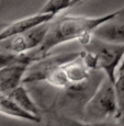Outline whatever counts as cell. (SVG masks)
Segmentation results:
<instances>
[{
	"mask_svg": "<svg viewBox=\"0 0 124 126\" xmlns=\"http://www.w3.org/2000/svg\"><path fill=\"white\" fill-rule=\"evenodd\" d=\"M53 121H54V124L56 126H119L116 121L108 123H99V124H90V123L82 122V121L74 117L56 114L55 112L53 115Z\"/></svg>",
	"mask_w": 124,
	"mask_h": 126,
	"instance_id": "30bf717a",
	"label": "cell"
},
{
	"mask_svg": "<svg viewBox=\"0 0 124 126\" xmlns=\"http://www.w3.org/2000/svg\"><path fill=\"white\" fill-rule=\"evenodd\" d=\"M8 96L25 113L32 115L36 118L42 120L40 108L37 106L35 101H34L32 99V96L30 95L28 89H25V87H24L23 84L18 87V88L12 91L11 93H9Z\"/></svg>",
	"mask_w": 124,
	"mask_h": 126,
	"instance_id": "ba28073f",
	"label": "cell"
},
{
	"mask_svg": "<svg viewBox=\"0 0 124 126\" xmlns=\"http://www.w3.org/2000/svg\"><path fill=\"white\" fill-rule=\"evenodd\" d=\"M57 16L58 14L56 13H43V12L38 11L35 14L25 16V18L17 20L14 22L8 23V25L0 33V42L7 40V38L13 37L16 35L22 34L24 32H28V31L32 30L34 28H37L42 24L52 22Z\"/></svg>",
	"mask_w": 124,
	"mask_h": 126,
	"instance_id": "5b68a950",
	"label": "cell"
},
{
	"mask_svg": "<svg viewBox=\"0 0 124 126\" xmlns=\"http://www.w3.org/2000/svg\"><path fill=\"white\" fill-rule=\"evenodd\" d=\"M92 36L104 42L124 45V7L120 14L99 26Z\"/></svg>",
	"mask_w": 124,
	"mask_h": 126,
	"instance_id": "52a82bcc",
	"label": "cell"
},
{
	"mask_svg": "<svg viewBox=\"0 0 124 126\" xmlns=\"http://www.w3.org/2000/svg\"><path fill=\"white\" fill-rule=\"evenodd\" d=\"M50 24L51 22L42 24L22 34L1 41L0 50L13 55H23L34 52L43 44L50 29Z\"/></svg>",
	"mask_w": 124,
	"mask_h": 126,
	"instance_id": "277c9868",
	"label": "cell"
},
{
	"mask_svg": "<svg viewBox=\"0 0 124 126\" xmlns=\"http://www.w3.org/2000/svg\"><path fill=\"white\" fill-rule=\"evenodd\" d=\"M81 1H85V0H47V2L42 7L40 12L59 14L62 11L71 8L72 6Z\"/></svg>",
	"mask_w": 124,
	"mask_h": 126,
	"instance_id": "8fae6325",
	"label": "cell"
},
{
	"mask_svg": "<svg viewBox=\"0 0 124 126\" xmlns=\"http://www.w3.org/2000/svg\"><path fill=\"white\" fill-rule=\"evenodd\" d=\"M34 62H36V59L32 53L23 55H13L0 50V69H2L6 66H9V65L17 64V63H24V64L31 65Z\"/></svg>",
	"mask_w": 124,
	"mask_h": 126,
	"instance_id": "7c38bea8",
	"label": "cell"
},
{
	"mask_svg": "<svg viewBox=\"0 0 124 126\" xmlns=\"http://www.w3.org/2000/svg\"><path fill=\"white\" fill-rule=\"evenodd\" d=\"M84 46V59L93 71H100L111 82L115 83L118 69L124 57V45L104 42L91 36Z\"/></svg>",
	"mask_w": 124,
	"mask_h": 126,
	"instance_id": "7a4b0ae2",
	"label": "cell"
},
{
	"mask_svg": "<svg viewBox=\"0 0 124 126\" xmlns=\"http://www.w3.org/2000/svg\"><path fill=\"white\" fill-rule=\"evenodd\" d=\"M85 1H86V0H85Z\"/></svg>",
	"mask_w": 124,
	"mask_h": 126,
	"instance_id": "9a60e30c",
	"label": "cell"
},
{
	"mask_svg": "<svg viewBox=\"0 0 124 126\" xmlns=\"http://www.w3.org/2000/svg\"><path fill=\"white\" fill-rule=\"evenodd\" d=\"M119 106L114 83L104 77L85 105L80 121L90 124L114 122L118 118Z\"/></svg>",
	"mask_w": 124,
	"mask_h": 126,
	"instance_id": "3957f363",
	"label": "cell"
},
{
	"mask_svg": "<svg viewBox=\"0 0 124 126\" xmlns=\"http://www.w3.org/2000/svg\"><path fill=\"white\" fill-rule=\"evenodd\" d=\"M0 114L10 116V117L13 118H18V120L26 121V122H32V123L41 122L40 118H36L22 111L7 94H3L1 92H0Z\"/></svg>",
	"mask_w": 124,
	"mask_h": 126,
	"instance_id": "9c48e42d",
	"label": "cell"
},
{
	"mask_svg": "<svg viewBox=\"0 0 124 126\" xmlns=\"http://www.w3.org/2000/svg\"><path fill=\"white\" fill-rule=\"evenodd\" d=\"M122 8L110 13L99 16H64L57 20L52 21L43 44L36 50L32 52L36 60L51 54V50L58 45L65 44L72 41H79L80 43H87L93 34V32L103 23L110 21L121 13Z\"/></svg>",
	"mask_w": 124,
	"mask_h": 126,
	"instance_id": "6da1fadb",
	"label": "cell"
},
{
	"mask_svg": "<svg viewBox=\"0 0 124 126\" xmlns=\"http://www.w3.org/2000/svg\"><path fill=\"white\" fill-rule=\"evenodd\" d=\"M121 74H124V57H123L122 62H121L120 66H119V69H118V76Z\"/></svg>",
	"mask_w": 124,
	"mask_h": 126,
	"instance_id": "4fadbf2b",
	"label": "cell"
},
{
	"mask_svg": "<svg viewBox=\"0 0 124 126\" xmlns=\"http://www.w3.org/2000/svg\"><path fill=\"white\" fill-rule=\"evenodd\" d=\"M30 65L17 63L0 69V92L8 95L18 87L23 84L26 70Z\"/></svg>",
	"mask_w": 124,
	"mask_h": 126,
	"instance_id": "8992f818",
	"label": "cell"
},
{
	"mask_svg": "<svg viewBox=\"0 0 124 126\" xmlns=\"http://www.w3.org/2000/svg\"><path fill=\"white\" fill-rule=\"evenodd\" d=\"M7 25H8V23H7V22H2V21H0V33L3 31V29L6 28Z\"/></svg>",
	"mask_w": 124,
	"mask_h": 126,
	"instance_id": "5bb4252c",
	"label": "cell"
}]
</instances>
